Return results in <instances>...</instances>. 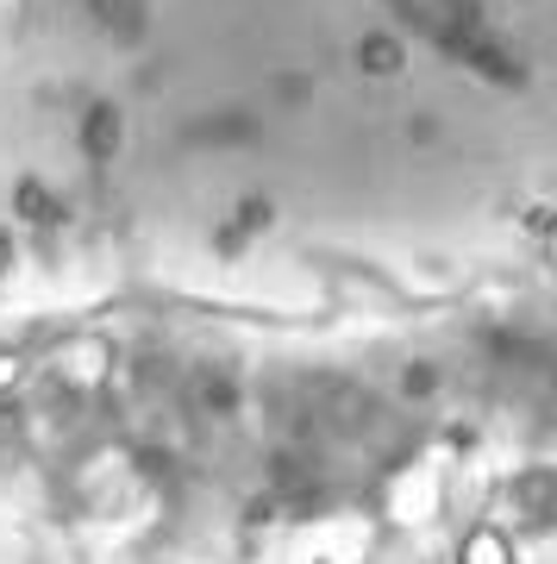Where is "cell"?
<instances>
[{
	"label": "cell",
	"instance_id": "6da1fadb",
	"mask_svg": "<svg viewBox=\"0 0 557 564\" xmlns=\"http://www.w3.org/2000/svg\"><path fill=\"white\" fill-rule=\"evenodd\" d=\"M457 564H514V545L501 540L495 527H476L464 540V552H457Z\"/></svg>",
	"mask_w": 557,
	"mask_h": 564
},
{
	"label": "cell",
	"instance_id": "7a4b0ae2",
	"mask_svg": "<svg viewBox=\"0 0 557 564\" xmlns=\"http://www.w3.org/2000/svg\"><path fill=\"white\" fill-rule=\"evenodd\" d=\"M357 64L376 69V76H388V69H401V50H395V38H370L364 50H357Z\"/></svg>",
	"mask_w": 557,
	"mask_h": 564
}]
</instances>
